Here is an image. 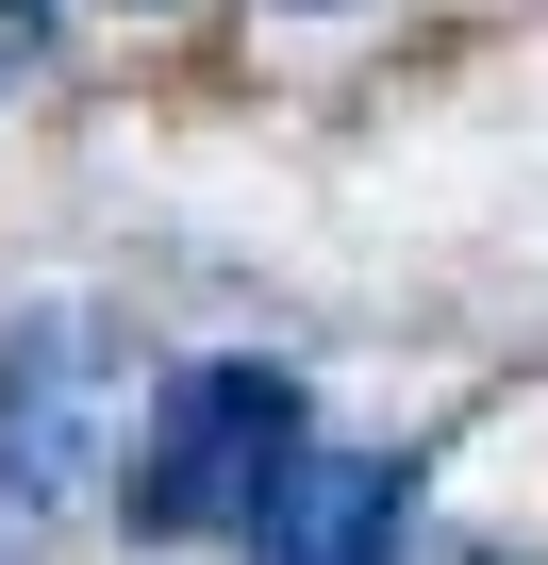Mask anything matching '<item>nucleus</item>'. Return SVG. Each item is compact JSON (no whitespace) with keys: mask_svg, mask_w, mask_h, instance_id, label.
<instances>
[{"mask_svg":"<svg viewBox=\"0 0 548 565\" xmlns=\"http://www.w3.org/2000/svg\"><path fill=\"white\" fill-rule=\"evenodd\" d=\"M117 433H133V350L100 333V317H18L0 333V499L18 515H51V499H84L100 466H117Z\"/></svg>","mask_w":548,"mask_h":565,"instance_id":"obj_1","label":"nucleus"},{"mask_svg":"<svg viewBox=\"0 0 548 565\" xmlns=\"http://www.w3.org/2000/svg\"><path fill=\"white\" fill-rule=\"evenodd\" d=\"M300 449V383L283 366H183L166 416H150V466H133V515L150 532H249L266 482Z\"/></svg>","mask_w":548,"mask_h":565,"instance_id":"obj_2","label":"nucleus"},{"mask_svg":"<svg viewBox=\"0 0 548 565\" xmlns=\"http://www.w3.org/2000/svg\"><path fill=\"white\" fill-rule=\"evenodd\" d=\"M399 515H416V466H399V449L300 433L283 482H266V515H249V548H266V565H399Z\"/></svg>","mask_w":548,"mask_h":565,"instance_id":"obj_3","label":"nucleus"},{"mask_svg":"<svg viewBox=\"0 0 548 565\" xmlns=\"http://www.w3.org/2000/svg\"><path fill=\"white\" fill-rule=\"evenodd\" d=\"M51 18H84V34H166V18H200V0H51Z\"/></svg>","mask_w":548,"mask_h":565,"instance_id":"obj_4","label":"nucleus"},{"mask_svg":"<svg viewBox=\"0 0 548 565\" xmlns=\"http://www.w3.org/2000/svg\"><path fill=\"white\" fill-rule=\"evenodd\" d=\"M34 34H51V0H0V84L34 67Z\"/></svg>","mask_w":548,"mask_h":565,"instance_id":"obj_5","label":"nucleus"}]
</instances>
